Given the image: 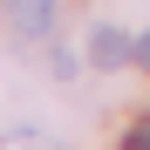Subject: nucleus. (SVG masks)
Returning <instances> with one entry per match:
<instances>
[{
  "instance_id": "obj_1",
  "label": "nucleus",
  "mask_w": 150,
  "mask_h": 150,
  "mask_svg": "<svg viewBox=\"0 0 150 150\" xmlns=\"http://www.w3.org/2000/svg\"><path fill=\"white\" fill-rule=\"evenodd\" d=\"M48 28H55V0H14V34L41 41Z\"/></svg>"
},
{
  "instance_id": "obj_2",
  "label": "nucleus",
  "mask_w": 150,
  "mask_h": 150,
  "mask_svg": "<svg viewBox=\"0 0 150 150\" xmlns=\"http://www.w3.org/2000/svg\"><path fill=\"white\" fill-rule=\"evenodd\" d=\"M123 55H130V41H123L116 28H96L89 34V62L96 68H123Z\"/></svg>"
},
{
  "instance_id": "obj_3",
  "label": "nucleus",
  "mask_w": 150,
  "mask_h": 150,
  "mask_svg": "<svg viewBox=\"0 0 150 150\" xmlns=\"http://www.w3.org/2000/svg\"><path fill=\"white\" fill-rule=\"evenodd\" d=\"M123 150H150V116H137L130 130H123Z\"/></svg>"
},
{
  "instance_id": "obj_4",
  "label": "nucleus",
  "mask_w": 150,
  "mask_h": 150,
  "mask_svg": "<svg viewBox=\"0 0 150 150\" xmlns=\"http://www.w3.org/2000/svg\"><path fill=\"white\" fill-rule=\"evenodd\" d=\"M130 55H137V62H150V34H143V41H130Z\"/></svg>"
}]
</instances>
